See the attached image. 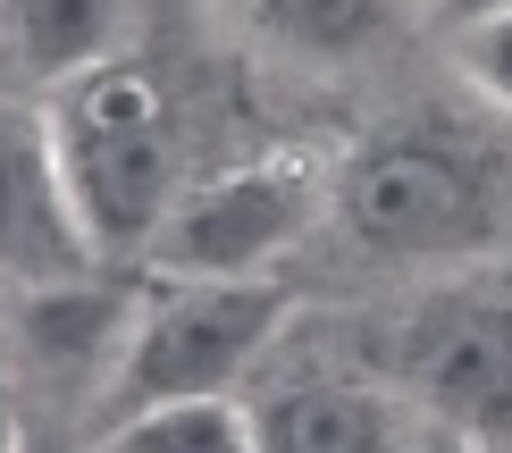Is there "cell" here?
I'll use <instances>...</instances> for the list:
<instances>
[{
    "mask_svg": "<svg viewBox=\"0 0 512 453\" xmlns=\"http://www.w3.org/2000/svg\"><path fill=\"white\" fill-rule=\"evenodd\" d=\"M496 210H504L496 168L454 126L429 118L370 126L328 160V219L370 261H403V269L471 261L496 235Z\"/></svg>",
    "mask_w": 512,
    "mask_h": 453,
    "instance_id": "1",
    "label": "cell"
},
{
    "mask_svg": "<svg viewBox=\"0 0 512 453\" xmlns=\"http://www.w3.org/2000/svg\"><path fill=\"white\" fill-rule=\"evenodd\" d=\"M42 126H51V151L68 168V193L93 227L101 261H143L152 235L177 202V118H168V93L143 59H101L93 76L59 84L42 101Z\"/></svg>",
    "mask_w": 512,
    "mask_h": 453,
    "instance_id": "2",
    "label": "cell"
},
{
    "mask_svg": "<svg viewBox=\"0 0 512 453\" xmlns=\"http://www.w3.org/2000/svg\"><path fill=\"white\" fill-rule=\"evenodd\" d=\"M168 286V277H160ZM294 319V294L277 277H236V286H168L143 294V319L126 336L110 386H101V428L152 403H194V395H236L244 370L277 344Z\"/></svg>",
    "mask_w": 512,
    "mask_h": 453,
    "instance_id": "3",
    "label": "cell"
},
{
    "mask_svg": "<svg viewBox=\"0 0 512 453\" xmlns=\"http://www.w3.org/2000/svg\"><path fill=\"white\" fill-rule=\"evenodd\" d=\"M328 219V168L311 151H261L219 177L185 185L143 252V269L168 286H236V277H269L303 235Z\"/></svg>",
    "mask_w": 512,
    "mask_h": 453,
    "instance_id": "4",
    "label": "cell"
},
{
    "mask_svg": "<svg viewBox=\"0 0 512 453\" xmlns=\"http://www.w3.org/2000/svg\"><path fill=\"white\" fill-rule=\"evenodd\" d=\"M395 386L429 428L512 453V269H462L395 319Z\"/></svg>",
    "mask_w": 512,
    "mask_h": 453,
    "instance_id": "5",
    "label": "cell"
},
{
    "mask_svg": "<svg viewBox=\"0 0 512 453\" xmlns=\"http://www.w3.org/2000/svg\"><path fill=\"white\" fill-rule=\"evenodd\" d=\"M84 269H101V252L51 151V126L34 101H0V286L34 294L68 286Z\"/></svg>",
    "mask_w": 512,
    "mask_h": 453,
    "instance_id": "6",
    "label": "cell"
},
{
    "mask_svg": "<svg viewBox=\"0 0 512 453\" xmlns=\"http://www.w3.org/2000/svg\"><path fill=\"white\" fill-rule=\"evenodd\" d=\"M143 294H152V286L110 277V269H84V277H68V286L17 294L9 302L17 361H26L42 386H59V395L101 403V386H110L126 336H135V319H143Z\"/></svg>",
    "mask_w": 512,
    "mask_h": 453,
    "instance_id": "7",
    "label": "cell"
},
{
    "mask_svg": "<svg viewBox=\"0 0 512 453\" xmlns=\"http://www.w3.org/2000/svg\"><path fill=\"white\" fill-rule=\"evenodd\" d=\"M252 428H261V453H420L429 420L412 412L395 378H286L269 403H252Z\"/></svg>",
    "mask_w": 512,
    "mask_h": 453,
    "instance_id": "8",
    "label": "cell"
},
{
    "mask_svg": "<svg viewBox=\"0 0 512 453\" xmlns=\"http://www.w3.org/2000/svg\"><path fill=\"white\" fill-rule=\"evenodd\" d=\"M126 42V0H0V93L51 101Z\"/></svg>",
    "mask_w": 512,
    "mask_h": 453,
    "instance_id": "9",
    "label": "cell"
},
{
    "mask_svg": "<svg viewBox=\"0 0 512 453\" xmlns=\"http://www.w3.org/2000/svg\"><path fill=\"white\" fill-rule=\"evenodd\" d=\"M412 0H227L236 34H252L269 59L294 68H353L395 34Z\"/></svg>",
    "mask_w": 512,
    "mask_h": 453,
    "instance_id": "10",
    "label": "cell"
},
{
    "mask_svg": "<svg viewBox=\"0 0 512 453\" xmlns=\"http://www.w3.org/2000/svg\"><path fill=\"white\" fill-rule=\"evenodd\" d=\"M93 453H261V428H252V403L236 395H194V403H152V412L110 420Z\"/></svg>",
    "mask_w": 512,
    "mask_h": 453,
    "instance_id": "11",
    "label": "cell"
},
{
    "mask_svg": "<svg viewBox=\"0 0 512 453\" xmlns=\"http://www.w3.org/2000/svg\"><path fill=\"white\" fill-rule=\"evenodd\" d=\"M454 68L479 84V101H496V110L512 118V17H496V26L462 34L454 42Z\"/></svg>",
    "mask_w": 512,
    "mask_h": 453,
    "instance_id": "12",
    "label": "cell"
},
{
    "mask_svg": "<svg viewBox=\"0 0 512 453\" xmlns=\"http://www.w3.org/2000/svg\"><path fill=\"white\" fill-rule=\"evenodd\" d=\"M412 17H420L429 34L462 42V34H479V26H496V17H512V0H412Z\"/></svg>",
    "mask_w": 512,
    "mask_h": 453,
    "instance_id": "13",
    "label": "cell"
},
{
    "mask_svg": "<svg viewBox=\"0 0 512 453\" xmlns=\"http://www.w3.org/2000/svg\"><path fill=\"white\" fill-rule=\"evenodd\" d=\"M420 453H496V445H479V437H454V428H429V437H420Z\"/></svg>",
    "mask_w": 512,
    "mask_h": 453,
    "instance_id": "14",
    "label": "cell"
},
{
    "mask_svg": "<svg viewBox=\"0 0 512 453\" xmlns=\"http://www.w3.org/2000/svg\"><path fill=\"white\" fill-rule=\"evenodd\" d=\"M0 453H26V428H17V412H9V395H0Z\"/></svg>",
    "mask_w": 512,
    "mask_h": 453,
    "instance_id": "15",
    "label": "cell"
},
{
    "mask_svg": "<svg viewBox=\"0 0 512 453\" xmlns=\"http://www.w3.org/2000/svg\"><path fill=\"white\" fill-rule=\"evenodd\" d=\"M26 453H59V445H34V437H26Z\"/></svg>",
    "mask_w": 512,
    "mask_h": 453,
    "instance_id": "16",
    "label": "cell"
}]
</instances>
